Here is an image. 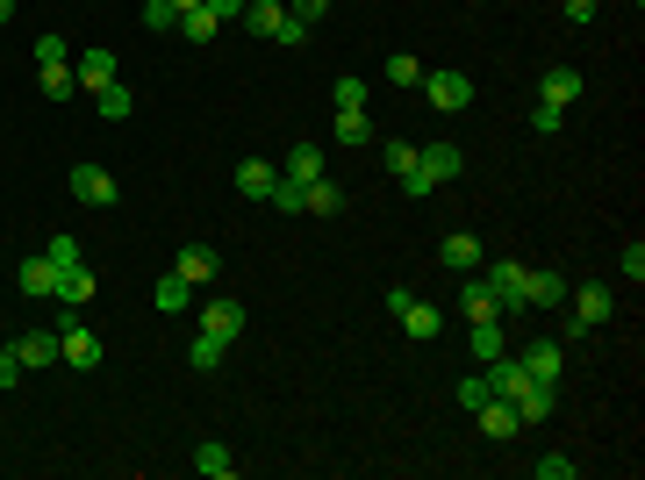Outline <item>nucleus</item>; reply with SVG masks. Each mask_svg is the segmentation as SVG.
<instances>
[{"instance_id": "1", "label": "nucleus", "mask_w": 645, "mask_h": 480, "mask_svg": "<svg viewBox=\"0 0 645 480\" xmlns=\"http://www.w3.org/2000/svg\"><path fill=\"white\" fill-rule=\"evenodd\" d=\"M480 380H488V395L516 402V416H524V423H545V416L560 409V387H552V380H538L524 359H516V352L488 359V373H480Z\"/></svg>"}, {"instance_id": "2", "label": "nucleus", "mask_w": 645, "mask_h": 480, "mask_svg": "<svg viewBox=\"0 0 645 480\" xmlns=\"http://www.w3.org/2000/svg\"><path fill=\"white\" fill-rule=\"evenodd\" d=\"M244 29L252 36H266V44H308V22L302 15H288V8H280V0H244Z\"/></svg>"}, {"instance_id": "3", "label": "nucleus", "mask_w": 645, "mask_h": 480, "mask_svg": "<svg viewBox=\"0 0 645 480\" xmlns=\"http://www.w3.org/2000/svg\"><path fill=\"white\" fill-rule=\"evenodd\" d=\"M567 301H574V323H567V337H560V344H581L588 330H603V323H610V309H617V294H610V287H595V280L567 287Z\"/></svg>"}, {"instance_id": "4", "label": "nucleus", "mask_w": 645, "mask_h": 480, "mask_svg": "<svg viewBox=\"0 0 645 480\" xmlns=\"http://www.w3.org/2000/svg\"><path fill=\"white\" fill-rule=\"evenodd\" d=\"M58 359H65L72 373H94V366H101V337L80 323V309L58 316Z\"/></svg>"}, {"instance_id": "5", "label": "nucleus", "mask_w": 645, "mask_h": 480, "mask_svg": "<svg viewBox=\"0 0 645 480\" xmlns=\"http://www.w3.org/2000/svg\"><path fill=\"white\" fill-rule=\"evenodd\" d=\"M388 309H394V323L409 330L416 344H430V337H445V316L430 309V301H416L409 287H388Z\"/></svg>"}, {"instance_id": "6", "label": "nucleus", "mask_w": 645, "mask_h": 480, "mask_svg": "<svg viewBox=\"0 0 645 480\" xmlns=\"http://www.w3.org/2000/svg\"><path fill=\"white\" fill-rule=\"evenodd\" d=\"M36 79H44V94H51V101H65L72 86V51H65V36H44V44H36Z\"/></svg>"}, {"instance_id": "7", "label": "nucleus", "mask_w": 645, "mask_h": 480, "mask_svg": "<svg viewBox=\"0 0 645 480\" xmlns=\"http://www.w3.org/2000/svg\"><path fill=\"white\" fill-rule=\"evenodd\" d=\"M416 86H424V101L430 108H438V115H459V108H474V79H466V72H424V79H416Z\"/></svg>"}, {"instance_id": "8", "label": "nucleus", "mask_w": 645, "mask_h": 480, "mask_svg": "<svg viewBox=\"0 0 645 480\" xmlns=\"http://www.w3.org/2000/svg\"><path fill=\"white\" fill-rule=\"evenodd\" d=\"M480 266H488V258H480ZM524 273H531V266H516V258H495V266H488V287H495V309H502V316L524 309Z\"/></svg>"}, {"instance_id": "9", "label": "nucleus", "mask_w": 645, "mask_h": 480, "mask_svg": "<svg viewBox=\"0 0 645 480\" xmlns=\"http://www.w3.org/2000/svg\"><path fill=\"white\" fill-rule=\"evenodd\" d=\"M567 287H574L567 273H552V266H531V273H524V309H567Z\"/></svg>"}, {"instance_id": "10", "label": "nucleus", "mask_w": 645, "mask_h": 480, "mask_svg": "<svg viewBox=\"0 0 645 480\" xmlns=\"http://www.w3.org/2000/svg\"><path fill=\"white\" fill-rule=\"evenodd\" d=\"M172 273L187 280V287H208V280L222 273V258H216V244H180V251H172Z\"/></svg>"}, {"instance_id": "11", "label": "nucleus", "mask_w": 645, "mask_h": 480, "mask_svg": "<svg viewBox=\"0 0 645 480\" xmlns=\"http://www.w3.org/2000/svg\"><path fill=\"white\" fill-rule=\"evenodd\" d=\"M516 359H524L538 380H552V387H560V373H567V344H560V337H531V344H516Z\"/></svg>"}, {"instance_id": "12", "label": "nucleus", "mask_w": 645, "mask_h": 480, "mask_svg": "<svg viewBox=\"0 0 645 480\" xmlns=\"http://www.w3.org/2000/svg\"><path fill=\"white\" fill-rule=\"evenodd\" d=\"M480 438H495V445H510V438H516V430H524V416H516V402H502V395H488V402H480Z\"/></svg>"}, {"instance_id": "13", "label": "nucleus", "mask_w": 645, "mask_h": 480, "mask_svg": "<svg viewBox=\"0 0 645 480\" xmlns=\"http://www.w3.org/2000/svg\"><path fill=\"white\" fill-rule=\"evenodd\" d=\"M72 194L86 208H115V172L108 165H72Z\"/></svg>"}, {"instance_id": "14", "label": "nucleus", "mask_w": 645, "mask_h": 480, "mask_svg": "<svg viewBox=\"0 0 645 480\" xmlns=\"http://www.w3.org/2000/svg\"><path fill=\"white\" fill-rule=\"evenodd\" d=\"M202 330H208V337H222V344H238V337H244V301L216 294V301L202 309Z\"/></svg>"}, {"instance_id": "15", "label": "nucleus", "mask_w": 645, "mask_h": 480, "mask_svg": "<svg viewBox=\"0 0 645 480\" xmlns=\"http://www.w3.org/2000/svg\"><path fill=\"white\" fill-rule=\"evenodd\" d=\"M15 287H22V294H36V301H58V266H51L44 251H36V258H22Z\"/></svg>"}, {"instance_id": "16", "label": "nucleus", "mask_w": 645, "mask_h": 480, "mask_svg": "<svg viewBox=\"0 0 645 480\" xmlns=\"http://www.w3.org/2000/svg\"><path fill=\"white\" fill-rule=\"evenodd\" d=\"M15 359H22V373L58 366V330H22V337H15Z\"/></svg>"}, {"instance_id": "17", "label": "nucleus", "mask_w": 645, "mask_h": 480, "mask_svg": "<svg viewBox=\"0 0 645 480\" xmlns=\"http://www.w3.org/2000/svg\"><path fill=\"white\" fill-rule=\"evenodd\" d=\"M72 79H80L86 94H101V86H115V51H80V58H72Z\"/></svg>"}, {"instance_id": "18", "label": "nucleus", "mask_w": 645, "mask_h": 480, "mask_svg": "<svg viewBox=\"0 0 645 480\" xmlns=\"http://www.w3.org/2000/svg\"><path fill=\"white\" fill-rule=\"evenodd\" d=\"M538 101H552V108H574V101H581V72H574V65H552V72L538 79Z\"/></svg>"}, {"instance_id": "19", "label": "nucleus", "mask_w": 645, "mask_h": 480, "mask_svg": "<svg viewBox=\"0 0 645 480\" xmlns=\"http://www.w3.org/2000/svg\"><path fill=\"white\" fill-rule=\"evenodd\" d=\"M416 158H424V180H430V187L459 180V144H416Z\"/></svg>"}, {"instance_id": "20", "label": "nucleus", "mask_w": 645, "mask_h": 480, "mask_svg": "<svg viewBox=\"0 0 645 480\" xmlns=\"http://www.w3.org/2000/svg\"><path fill=\"white\" fill-rule=\"evenodd\" d=\"M272 180H280V165H266V158H244V165H238V194H244V201H266Z\"/></svg>"}, {"instance_id": "21", "label": "nucleus", "mask_w": 645, "mask_h": 480, "mask_svg": "<svg viewBox=\"0 0 645 480\" xmlns=\"http://www.w3.org/2000/svg\"><path fill=\"white\" fill-rule=\"evenodd\" d=\"M502 352H510V330H502V316H480V323H474V359L488 366V359H502Z\"/></svg>"}, {"instance_id": "22", "label": "nucleus", "mask_w": 645, "mask_h": 480, "mask_svg": "<svg viewBox=\"0 0 645 480\" xmlns=\"http://www.w3.org/2000/svg\"><path fill=\"white\" fill-rule=\"evenodd\" d=\"M302 216H344V194H338V180L322 172L316 187H302Z\"/></svg>"}, {"instance_id": "23", "label": "nucleus", "mask_w": 645, "mask_h": 480, "mask_svg": "<svg viewBox=\"0 0 645 480\" xmlns=\"http://www.w3.org/2000/svg\"><path fill=\"white\" fill-rule=\"evenodd\" d=\"M438 258L452 266V273H474V266H480V237H466V230H452V237L438 244Z\"/></svg>"}, {"instance_id": "24", "label": "nucleus", "mask_w": 645, "mask_h": 480, "mask_svg": "<svg viewBox=\"0 0 645 480\" xmlns=\"http://www.w3.org/2000/svg\"><path fill=\"white\" fill-rule=\"evenodd\" d=\"M151 309H158V316H180V309H194V287H187L180 273H166V280L151 287Z\"/></svg>"}, {"instance_id": "25", "label": "nucleus", "mask_w": 645, "mask_h": 480, "mask_svg": "<svg viewBox=\"0 0 645 480\" xmlns=\"http://www.w3.org/2000/svg\"><path fill=\"white\" fill-rule=\"evenodd\" d=\"M58 301H65V309H86V301H94V273H86V258L58 273Z\"/></svg>"}, {"instance_id": "26", "label": "nucleus", "mask_w": 645, "mask_h": 480, "mask_svg": "<svg viewBox=\"0 0 645 480\" xmlns=\"http://www.w3.org/2000/svg\"><path fill=\"white\" fill-rule=\"evenodd\" d=\"M94 115H101V122H130L136 115V94H130V86H101V94H94Z\"/></svg>"}, {"instance_id": "27", "label": "nucleus", "mask_w": 645, "mask_h": 480, "mask_svg": "<svg viewBox=\"0 0 645 480\" xmlns=\"http://www.w3.org/2000/svg\"><path fill=\"white\" fill-rule=\"evenodd\" d=\"M288 180H294V187H316V180H322V144H294V151H288Z\"/></svg>"}, {"instance_id": "28", "label": "nucleus", "mask_w": 645, "mask_h": 480, "mask_svg": "<svg viewBox=\"0 0 645 480\" xmlns=\"http://www.w3.org/2000/svg\"><path fill=\"white\" fill-rule=\"evenodd\" d=\"M194 473L230 480V473H238V459H230V445H216V438H208V445H194Z\"/></svg>"}, {"instance_id": "29", "label": "nucleus", "mask_w": 645, "mask_h": 480, "mask_svg": "<svg viewBox=\"0 0 645 480\" xmlns=\"http://www.w3.org/2000/svg\"><path fill=\"white\" fill-rule=\"evenodd\" d=\"M338 144H344V151L374 144V122H366V108H338Z\"/></svg>"}, {"instance_id": "30", "label": "nucleus", "mask_w": 645, "mask_h": 480, "mask_svg": "<svg viewBox=\"0 0 645 480\" xmlns=\"http://www.w3.org/2000/svg\"><path fill=\"white\" fill-rule=\"evenodd\" d=\"M172 29L187 36V44H216V29H222V22H216V15H208V8H187V15L172 22Z\"/></svg>"}, {"instance_id": "31", "label": "nucleus", "mask_w": 645, "mask_h": 480, "mask_svg": "<svg viewBox=\"0 0 645 480\" xmlns=\"http://www.w3.org/2000/svg\"><path fill=\"white\" fill-rule=\"evenodd\" d=\"M459 309H466V323H480V316H502L495 309V287L480 280V287H459Z\"/></svg>"}, {"instance_id": "32", "label": "nucleus", "mask_w": 645, "mask_h": 480, "mask_svg": "<svg viewBox=\"0 0 645 480\" xmlns=\"http://www.w3.org/2000/svg\"><path fill=\"white\" fill-rule=\"evenodd\" d=\"M380 79H388V86H416V79H424V58H409V51H394L388 65H380Z\"/></svg>"}, {"instance_id": "33", "label": "nucleus", "mask_w": 645, "mask_h": 480, "mask_svg": "<svg viewBox=\"0 0 645 480\" xmlns=\"http://www.w3.org/2000/svg\"><path fill=\"white\" fill-rule=\"evenodd\" d=\"M187 359H194V373H216V366H222V337L194 330V352H187Z\"/></svg>"}, {"instance_id": "34", "label": "nucleus", "mask_w": 645, "mask_h": 480, "mask_svg": "<svg viewBox=\"0 0 645 480\" xmlns=\"http://www.w3.org/2000/svg\"><path fill=\"white\" fill-rule=\"evenodd\" d=\"M366 94H374V86L358 79V72H344V79L330 86V101H338V108H366Z\"/></svg>"}, {"instance_id": "35", "label": "nucleus", "mask_w": 645, "mask_h": 480, "mask_svg": "<svg viewBox=\"0 0 645 480\" xmlns=\"http://www.w3.org/2000/svg\"><path fill=\"white\" fill-rule=\"evenodd\" d=\"M416 165H424V158H416V144H402V137H394V144H388V172H394V180H409Z\"/></svg>"}, {"instance_id": "36", "label": "nucleus", "mask_w": 645, "mask_h": 480, "mask_svg": "<svg viewBox=\"0 0 645 480\" xmlns=\"http://www.w3.org/2000/svg\"><path fill=\"white\" fill-rule=\"evenodd\" d=\"M272 208H280V216H302V187H294V180H272V194H266Z\"/></svg>"}, {"instance_id": "37", "label": "nucleus", "mask_w": 645, "mask_h": 480, "mask_svg": "<svg viewBox=\"0 0 645 480\" xmlns=\"http://www.w3.org/2000/svg\"><path fill=\"white\" fill-rule=\"evenodd\" d=\"M44 258H51L58 273H65V266H80V244H72V237H65V230H58V237H51V244H44Z\"/></svg>"}, {"instance_id": "38", "label": "nucleus", "mask_w": 645, "mask_h": 480, "mask_svg": "<svg viewBox=\"0 0 645 480\" xmlns=\"http://www.w3.org/2000/svg\"><path fill=\"white\" fill-rule=\"evenodd\" d=\"M538 480H574V459L567 452H538Z\"/></svg>"}, {"instance_id": "39", "label": "nucleus", "mask_w": 645, "mask_h": 480, "mask_svg": "<svg viewBox=\"0 0 645 480\" xmlns=\"http://www.w3.org/2000/svg\"><path fill=\"white\" fill-rule=\"evenodd\" d=\"M172 22H180L172 0H144V29H172Z\"/></svg>"}, {"instance_id": "40", "label": "nucleus", "mask_w": 645, "mask_h": 480, "mask_svg": "<svg viewBox=\"0 0 645 480\" xmlns=\"http://www.w3.org/2000/svg\"><path fill=\"white\" fill-rule=\"evenodd\" d=\"M560 122H567V108H552V101H538V108H531V130H538V137H552Z\"/></svg>"}, {"instance_id": "41", "label": "nucleus", "mask_w": 645, "mask_h": 480, "mask_svg": "<svg viewBox=\"0 0 645 480\" xmlns=\"http://www.w3.org/2000/svg\"><path fill=\"white\" fill-rule=\"evenodd\" d=\"M15 380H22V359H15V344H0V395H8Z\"/></svg>"}, {"instance_id": "42", "label": "nucleus", "mask_w": 645, "mask_h": 480, "mask_svg": "<svg viewBox=\"0 0 645 480\" xmlns=\"http://www.w3.org/2000/svg\"><path fill=\"white\" fill-rule=\"evenodd\" d=\"M624 280H631V287H638V280H645V244H638V237L624 244Z\"/></svg>"}, {"instance_id": "43", "label": "nucleus", "mask_w": 645, "mask_h": 480, "mask_svg": "<svg viewBox=\"0 0 645 480\" xmlns=\"http://www.w3.org/2000/svg\"><path fill=\"white\" fill-rule=\"evenodd\" d=\"M480 402H488V380H480V373L459 380V409H480Z\"/></svg>"}, {"instance_id": "44", "label": "nucleus", "mask_w": 645, "mask_h": 480, "mask_svg": "<svg viewBox=\"0 0 645 480\" xmlns=\"http://www.w3.org/2000/svg\"><path fill=\"white\" fill-rule=\"evenodd\" d=\"M595 8H603V0H567V22L581 29V22H595Z\"/></svg>"}, {"instance_id": "45", "label": "nucleus", "mask_w": 645, "mask_h": 480, "mask_svg": "<svg viewBox=\"0 0 645 480\" xmlns=\"http://www.w3.org/2000/svg\"><path fill=\"white\" fill-rule=\"evenodd\" d=\"M202 8H208V15H216V22H230V15H244V0H202Z\"/></svg>"}, {"instance_id": "46", "label": "nucleus", "mask_w": 645, "mask_h": 480, "mask_svg": "<svg viewBox=\"0 0 645 480\" xmlns=\"http://www.w3.org/2000/svg\"><path fill=\"white\" fill-rule=\"evenodd\" d=\"M322 8H330V0H294L288 15H302V22H316V15H322Z\"/></svg>"}, {"instance_id": "47", "label": "nucleus", "mask_w": 645, "mask_h": 480, "mask_svg": "<svg viewBox=\"0 0 645 480\" xmlns=\"http://www.w3.org/2000/svg\"><path fill=\"white\" fill-rule=\"evenodd\" d=\"M15 8H22V0H0V29H8V22H15Z\"/></svg>"}, {"instance_id": "48", "label": "nucleus", "mask_w": 645, "mask_h": 480, "mask_svg": "<svg viewBox=\"0 0 645 480\" xmlns=\"http://www.w3.org/2000/svg\"><path fill=\"white\" fill-rule=\"evenodd\" d=\"M172 8H180V15H187V8H202V0H172Z\"/></svg>"}]
</instances>
